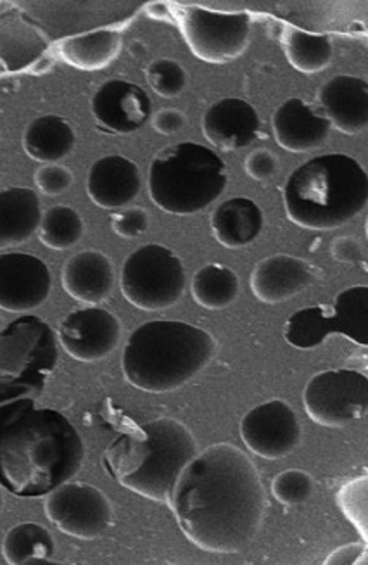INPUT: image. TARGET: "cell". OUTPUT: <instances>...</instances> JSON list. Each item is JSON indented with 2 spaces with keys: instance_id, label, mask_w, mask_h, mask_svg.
Wrapping results in <instances>:
<instances>
[{
  "instance_id": "1",
  "label": "cell",
  "mask_w": 368,
  "mask_h": 565,
  "mask_svg": "<svg viewBox=\"0 0 368 565\" xmlns=\"http://www.w3.org/2000/svg\"><path fill=\"white\" fill-rule=\"evenodd\" d=\"M169 505L197 548L240 554L263 527L269 498L251 458L230 443H218L185 466Z\"/></svg>"
},
{
  "instance_id": "2",
  "label": "cell",
  "mask_w": 368,
  "mask_h": 565,
  "mask_svg": "<svg viewBox=\"0 0 368 565\" xmlns=\"http://www.w3.org/2000/svg\"><path fill=\"white\" fill-rule=\"evenodd\" d=\"M84 439L65 415L21 398L0 406V486L20 498L47 497L75 478Z\"/></svg>"
},
{
  "instance_id": "3",
  "label": "cell",
  "mask_w": 368,
  "mask_h": 565,
  "mask_svg": "<svg viewBox=\"0 0 368 565\" xmlns=\"http://www.w3.org/2000/svg\"><path fill=\"white\" fill-rule=\"evenodd\" d=\"M196 454L191 429L176 418L161 417L118 436L102 462L127 490L152 502L169 503L176 479Z\"/></svg>"
},
{
  "instance_id": "4",
  "label": "cell",
  "mask_w": 368,
  "mask_h": 565,
  "mask_svg": "<svg viewBox=\"0 0 368 565\" xmlns=\"http://www.w3.org/2000/svg\"><path fill=\"white\" fill-rule=\"evenodd\" d=\"M368 203V175L351 156L322 154L285 180L288 218L306 231H333L357 218Z\"/></svg>"
},
{
  "instance_id": "5",
  "label": "cell",
  "mask_w": 368,
  "mask_h": 565,
  "mask_svg": "<svg viewBox=\"0 0 368 565\" xmlns=\"http://www.w3.org/2000/svg\"><path fill=\"white\" fill-rule=\"evenodd\" d=\"M215 351L217 343L205 329L178 320H152L132 332L121 365L137 390L170 393L208 366Z\"/></svg>"
},
{
  "instance_id": "6",
  "label": "cell",
  "mask_w": 368,
  "mask_h": 565,
  "mask_svg": "<svg viewBox=\"0 0 368 565\" xmlns=\"http://www.w3.org/2000/svg\"><path fill=\"white\" fill-rule=\"evenodd\" d=\"M149 195L170 215H196L227 188V167L213 149L178 142L158 152L149 167Z\"/></svg>"
},
{
  "instance_id": "7",
  "label": "cell",
  "mask_w": 368,
  "mask_h": 565,
  "mask_svg": "<svg viewBox=\"0 0 368 565\" xmlns=\"http://www.w3.org/2000/svg\"><path fill=\"white\" fill-rule=\"evenodd\" d=\"M59 362L56 332L35 315H23L0 331V406L44 393Z\"/></svg>"
},
{
  "instance_id": "8",
  "label": "cell",
  "mask_w": 368,
  "mask_h": 565,
  "mask_svg": "<svg viewBox=\"0 0 368 565\" xmlns=\"http://www.w3.org/2000/svg\"><path fill=\"white\" fill-rule=\"evenodd\" d=\"M120 287L127 301L139 310H166L184 296L187 275L172 249L148 244L123 263Z\"/></svg>"
},
{
  "instance_id": "9",
  "label": "cell",
  "mask_w": 368,
  "mask_h": 565,
  "mask_svg": "<svg viewBox=\"0 0 368 565\" xmlns=\"http://www.w3.org/2000/svg\"><path fill=\"white\" fill-rule=\"evenodd\" d=\"M304 411L313 423L345 427L365 418L368 412L367 375L351 369H336L313 375L303 393Z\"/></svg>"
},
{
  "instance_id": "10",
  "label": "cell",
  "mask_w": 368,
  "mask_h": 565,
  "mask_svg": "<svg viewBox=\"0 0 368 565\" xmlns=\"http://www.w3.org/2000/svg\"><path fill=\"white\" fill-rule=\"evenodd\" d=\"M181 24L188 49L205 63H230L242 56L251 42V17L248 12L188 8Z\"/></svg>"
},
{
  "instance_id": "11",
  "label": "cell",
  "mask_w": 368,
  "mask_h": 565,
  "mask_svg": "<svg viewBox=\"0 0 368 565\" xmlns=\"http://www.w3.org/2000/svg\"><path fill=\"white\" fill-rule=\"evenodd\" d=\"M45 514L61 533L97 540L112 522V505L96 486L65 482L45 498Z\"/></svg>"
},
{
  "instance_id": "12",
  "label": "cell",
  "mask_w": 368,
  "mask_h": 565,
  "mask_svg": "<svg viewBox=\"0 0 368 565\" xmlns=\"http://www.w3.org/2000/svg\"><path fill=\"white\" fill-rule=\"evenodd\" d=\"M240 438L258 457L279 460L300 446L301 424L291 405L272 399L245 415L240 420Z\"/></svg>"
},
{
  "instance_id": "13",
  "label": "cell",
  "mask_w": 368,
  "mask_h": 565,
  "mask_svg": "<svg viewBox=\"0 0 368 565\" xmlns=\"http://www.w3.org/2000/svg\"><path fill=\"white\" fill-rule=\"evenodd\" d=\"M61 347L78 362L94 363L115 353L121 339L120 320L105 308L87 307L72 311L57 332Z\"/></svg>"
},
{
  "instance_id": "14",
  "label": "cell",
  "mask_w": 368,
  "mask_h": 565,
  "mask_svg": "<svg viewBox=\"0 0 368 565\" xmlns=\"http://www.w3.org/2000/svg\"><path fill=\"white\" fill-rule=\"evenodd\" d=\"M53 289L47 265L29 253L0 256V308L24 313L42 307Z\"/></svg>"
},
{
  "instance_id": "15",
  "label": "cell",
  "mask_w": 368,
  "mask_h": 565,
  "mask_svg": "<svg viewBox=\"0 0 368 565\" xmlns=\"http://www.w3.org/2000/svg\"><path fill=\"white\" fill-rule=\"evenodd\" d=\"M90 109L97 127L112 136H130L141 130L152 115L148 92L127 81H109L100 85Z\"/></svg>"
},
{
  "instance_id": "16",
  "label": "cell",
  "mask_w": 368,
  "mask_h": 565,
  "mask_svg": "<svg viewBox=\"0 0 368 565\" xmlns=\"http://www.w3.org/2000/svg\"><path fill=\"white\" fill-rule=\"evenodd\" d=\"M273 136L285 151L309 152L322 148L333 130L318 106L293 97L282 103L272 116Z\"/></svg>"
},
{
  "instance_id": "17",
  "label": "cell",
  "mask_w": 368,
  "mask_h": 565,
  "mask_svg": "<svg viewBox=\"0 0 368 565\" xmlns=\"http://www.w3.org/2000/svg\"><path fill=\"white\" fill-rule=\"evenodd\" d=\"M318 108L331 127L346 136H358L368 128V84L358 76L339 75L318 90Z\"/></svg>"
},
{
  "instance_id": "18",
  "label": "cell",
  "mask_w": 368,
  "mask_h": 565,
  "mask_svg": "<svg viewBox=\"0 0 368 565\" xmlns=\"http://www.w3.org/2000/svg\"><path fill=\"white\" fill-rule=\"evenodd\" d=\"M260 128L257 109L237 97L218 100L203 116L206 139L221 151L248 148L260 136Z\"/></svg>"
},
{
  "instance_id": "19",
  "label": "cell",
  "mask_w": 368,
  "mask_h": 565,
  "mask_svg": "<svg viewBox=\"0 0 368 565\" xmlns=\"http://www.w3.org/2000/svg\"><path fill=\"white\" fill-rule=\"evenodd\" d=\"M141 170L125 156H105L88 170V198L105 210L127 206L141 194Z\"/></svg>"
},
{
  "instance_id": "20",
  "label": "cell",
  "mask_w": 368,
  "mask_h": 565,
  "mask_svg": "<svg viewBox=\"0 0 368 565\" xmlns=\"http://www.w3.org/2000/svg\"><path fill=\"white\" fill-rule=\"evenodd\" d=\"M312 282L313 268L296 256H269L251 274L252 295L267 305L284 303L309 289Z\"/></svg>"
},
{
  "instance_id": "21",
  "label": "cell",
  "mask_w": 368,
  "mask_h": 565,
  "mask_svg": "<svg viewBox=\"0 0 368 565\" xmlns=\"http://www.w3.org/2000/svg\"><path fill=\"white\" fill-rule=\"evenodd\" d=\"M65 291L80 303H102L115 287V267L111 259L99 252H82L72 256L63 268Z\"/></svg>"
},
{
  "instance_id": "22",
  "label": "cell",
  "mask_w": 368,
  "mask_h": 565,
  "mask_svg": "<svg viewBox=\"0 0 368 565\" xmlns=\"http://www.w3.org/2000/svg\"><path fill=\"white\" fill-rule=\"evenodd\" d=\"M264 216L261 207L249 198L224 201L212 213L215 239L228 249L249 246L260 237Z\"/></svg>"
},
{
  "instance_id": "23",
  "label": "cell",
  "mask_w": 368,
  "mask_h": 565,
  "mask_svg": "<svg viewBox=\"0 0 368 565\" xmlns=\"http://www.w3.org/2000/svg\"><path fill=\"white\" fill-rule=\"evenodd\" d=\"M39 195L26 188L0 191V249L20 246L32 239L41 227Z\"/></svg>"
},
{
  "instance_id": "24",
  "label": "cell",
  "mask_w": 368,
  "mask_h": 565,
  "mask_svg": "<svg viewBox=\"0 0 368 565\" xmlns=\"http://www.w3.org/2000/svg\"><path fill=\"white\" fill-rule=\"evenodd\" d=\"M72 125L57 115L39 116L23 134V148L32 160L54 164L65 160L75 149Z\"/></svg>"
},
{
  "instance_id": "25",
  "label": "cell",
  "mask_w": 368,
  "mask_h": 565,
  "mask_svg": "<svg viewBox=\"0 0 368 565\" xmlns=\"http://www.w3.org/2000/svg\"><path fill=\"white\" fill-rule=\"evenodd\" d=\"M2 555L9 565L51 564L56 555V542L44 525L21 522L6 533Z\"/></svg>"
},
{
  "instance_id": "26",
  "label": "cell",
  "mask_w": 368,
  "mask_h": 565,
  "mask_svg": "<svg viewBox=\"0 0 368 565\" xmlns=\"http://www.w3.org/2000/svg\"><path fill=\"white\" fill-rule=\"evenodd\" d=\"M121 35L112 30H97L85 35L69 36L61 44V56L75 68L102 70L118 56Z\"/></svg>"
},
{
  "instance_id": "27",
  "label": "cell",
  "mask_w": 368,
  "mask_h": 565,
  "mask_svg": "<svg viewBox=\"0 0 368 565\" xmlns=\"http://www.w3.org/2000/svg\"><path fill=\"white\" fill-rule=\"evenodd\" d=\"M239 277L224 265H206L194 275L191 291L194 301L206 310H224L239 296Z\"/></svg>"
},
{
  "instance_id": "28",
  "label": "cell",
  "mask_w": 368,
  "mask_h": 565,
  "mask_svg": "<svg viewBox=\"0 0 368 565\" xmlns=\"http://www.w3.org/2000/svg\"><path fill=\"white\" fill-rule=\"evenodd\" d=\"M284 52L294 70L313 75L324 72L333 63L334 44L327 35L291 29L285 35Z\"/></svg>"
},
{
  "instance_id": "29",
  "label": "cell",
  "mask_w": 368,
  "mask_h": 565,
  "mask_svg": "<svg viewBox=\"0 0 368 565\" xmlns=\"http://www.w3.org/2000/svg\"><path fill=\"white\" fill-rule=\"evenodd\" d=\"M333 311L336 334L345 335L353 343L368 344V287H349L337 296Z\"/></svg>"
},
{
  "instance_id": "30",
  "label": "cell",
  "mask_w": 368,
  "mask_h": 565,
  "mask_svg": "<svg viewBox=\"0 0 368 565\" xmlns=\"http://www.w3.org/2000/svg\"><path fill=\"white\" fill-rule=\"evenodd\" d=\"M336 334L331 307L301 308L284 326L285 343L297 350H315Z\"/></svg>"
},
{
  "instance_id": "31",
  "label": "cell",
  "mask_w": 368,
  "mask_h": 565,
  "mask_svg": "<svg viewBox=\"0 0 368 565\" xmlns=\"http://www.w3.org/2000/svg\"><path fill=\"white\" fill-rule=\"evenodd\" d=\"M84 232V220L69 206L48 207L39 227L42 243L56 252H66L80 243Z\"/></svg>"
},
{
  "instance_id": "32",
  "label": "cell",
  "mask_w": 368,
  "mask_h": 565,
  "mask_svg": "<svg viewBox=\"0 0 368 565\" xmlns=\"http://www.w3.org/2000/svg\"><path fill=\"white\" fill-rule=\"evenodd\" d=\"M149 87L156 92L158 96L173 99L181 96L187 87V73L181 63L173 60H156L145 70Z\"/></svg>"
},
{
  "instance_id": "33",
  "label": "cell",
  "mask_w": 368,
  "mask_h": 565,
  "mask_svg": "<svg viewBox=\"0 0 368 565\" xmlns=\"http://www.w3.org/2000/svg\"><path fill=\"white\" fill-rule=\"evenodd\" d=\"M315 490V481L300 469L284 470L272 481V493L282 505L296 507L306 502Z\"/></svg>"
},
{
  "instance_id": "34",
  "label": "cell",
  "mask_w": 368,
  "mask_h": 565,
  "mask_svg": "<svg viewBox=\"0 0 368 565\" xmlns=\"http://www.w3.org/2000/svg\"><path fill=\"white\" fill-rule=\"evenodd\" d=\"M368 479L367 476L361 478L353 479L348 484L340 488L339 494H337V503H339L343 514L355 524L358 531L364 537V542H367V488Z\"/></svg>"
},
{
  "instance_id": "35",
  "label": "cell",
  "mask_w": 368,
  "mask_h": 565,
  "mask_svg": "<svg viewBox=\"0 0 368 565\" xmlns=\"http://www.w3.org/2000/svg\"><path fill=\"white\" fill-rule=\"evenodd\" d=\"M36 188L44 194L59 195L68 191L73 185V173L66 167L61 164H45L35 173Z\"/></svg>"
},
{
  "instance_id": "36",
  "label": "cell",
  "mask_w": 368,
  "mask_h": 565,
  "mask_svg": "<svg viewBox=\"0 0 368 565\" xmlns=\"http://www.w3.org/2000/svg\"><path fill=\"white\" fill-rule=\"evenodd\" d=\"M112 231L123 239H136L149 228V215L142 207H129L111 216Z\"/></svg>"
},
{
  "instance_id": "37",
  "label": "cell",
  "mask_w": 368,
  "mask_h": 565,
  "mask_svg": "<svg viewBox=\"0 0 368 565\" xmlns=\"http://www.w3.org/2000/svg\"><path fill=\"white\" fill-rule=\"evenodd\" d=\"M245 170L252 180L267 182L279 172V160L267 149H257V151L249 152L246 158Z\"/></svg>"
},
{
  "instance_id": "38",
  "label": "cell",
  "mask_w": 368,
  "mask_h": 565,
  "mask_svg": "<svg viewBox=\"0 0 368 565\" xmlns=\"http://www.w3.org/2000/svg\"><path fill=\"white\" fill-rule=\"evenodd\" d=\"M152 127L161 136H173L185 127V115L178 109H161L152 118Z\"/></svg>"
},
{
  "instance_id": "39",
  "label": "cell",
  "mask_w": 368,
  "mask_h": 565,
  "mask_svg": "<svg viewBox=\"0 0 368 565\" xmlns=\"http://www.w3.org/2000/svg\"><path fill=\"white\" fill-rule=\"evenodd\" d=\"M360 557H367V546L365 543H351V545L340 546L336 552L328 555L325 564L327 565H349L358 564Z\"/></svg>"
},
{
  "instance_id": "40",
  "label": "cell",
  "mask_w": 368,
  "mask_h": 565,
  "mask_svg": "<svg viewBox=\"0 0 368 565\" xmlns=\"http://www.w3.org/2000/svg\"><path fill=\"white\" fill-rule=\"evenodd\" d=\"M334 258L339 262H360L364 258V252H361L360 244L353 237H339L334 241L333 247H331Z\"/></svg>"
},
{
  "instance_id": "41",
  "label": "cell",
  "mask_w": 368,
  "mask_h": 565,
  "mask_svg": "<svg viewBox=\"0 0 368 565\" xmlns=\"http://www.w3.org/2000/svg\"><path fill=\"white\" fill-rule=\"evenodd\" d=\"M4 509V497H2V486H0V512Z\"/></svg>"
}]
</instances>
